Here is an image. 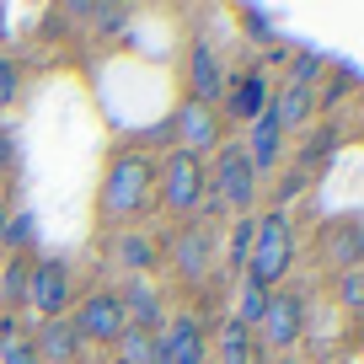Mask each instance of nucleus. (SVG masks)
<instances>
[{"instance_id": "obj_24", "label": "nucleus", "mask_w": 364, "mask_h": 364, "mask_svg": "<svg viewBox=\"0 0 364 364\" xmlns=\"http://www.w3.org/2000/svg\"><path fill=\"white\" fill-rule=\"evenodd\" d=\"M241 22H247V33L257 38V43L273 38V11H262V6H241Z\"/></svg>"}, {"instance_id": "obj_8", "label": "nucleus", "mask_w": 364, "mask_h": 364, "mask_svg": "<svg viewBox=\"0 0 364 364\" xmlns=\"http://www.w3.org/2000/svg\"><path fill=\"white\" fill-rule=\"evenodd\" d=\"M156 338H161V364H204V359H209L198 316H177V321H166Z\"/></svg>"}, {"instance_id": "obj_16", "label": "nucleus", "mask_w": 364, "mask_h": 364, "mask_svg": "<svg viewBox=\"0 0 364 364\" xmlns=\"http://www.w3.org/2000/svg\"><path fill=\"white\" fill-rule=\"evenodd\" d=\"M321 247L332 252V262H343V268L353 273V268H359V257H364V230L359 225H332Z\"/></svg>"}, {"instance_id": "obj_11", "label": "nucleus", "mask_w": 364, "mask_h": 364, "mask_svg": "<svg viewBox=\"0 0 364 364\" xmlns=\"http://www.w3.org/2000/svg\"><path fill=\"white\" fill-rule=\"evenodd\" d=\"M247 161H252V171H273L279 161H284V129L273 124V113L252 118V145H247Z\"/></svg>"}, {"instance_id": "obj_21", "label": "nucleus", "mask_w": 364, "mask_h": 364, "mask_svg": "<svg viewBox=\"0 0 364 364\" xmlns=\"http://www.w3.org/2000/svg\"><path fill=\"white\" fill-rule=\"evenodd\" d=\"M0 364H38L33 338H22L16 327H6V332H0Z\"/></svg>"}, {"instance_id": "obj_33", "label": "nucleus", "mask_w": 364, "mask_h": 364, "mask_svg": "<svg viewBox=\"0 0 364 364\" xmlns=\"http://www.w3.org/2000/svg\"><path fill=\"white\" fill-rule=\"evenodd\" d=\"M359 364H364V359H359Z\"/></svg>"}, {"instance_id": "obj_28", "label": "nucleus", "mask_w": 364, "mask_h": 364, "mask_svg": "<svg viewBox=\"0 0 364 364\" xmlns=\"http://www.w3.org/2000/svg\"><path fill=\"white\" fill-rule=\"evenodd\" d=\"M6 241H11V247H27V241H33V220H16V225H6Z\"/></svg>"}, {"instance_id": "obj_18", "label": "nucleus", "mask_w": 364, "mask_h": 364, "mask_svg": "<svg viewBox=\"0 0 364 364\" xmlns=\"http://www.w3.org/2000/svg\"><path fill=\"white\" fill-rule=\"evenodd\" d=\"M177 268H182V279H204V268H209V241L198 236V230L177 236Z\"/></svg>"}, {"instance_id": "obj_7", "label": "nucleus", "mask_w": 364, "mask_h": 364, "mask_svg": "<svg viewBox=\"0 0 364 364\" xmlns=\"http://www.w3.org/2000/svg\"><path fill=\"white\" fill-rule=\"evenodd\" d=\"M27 300H33V306L43 311L48 321L65 316V306H70V268H65L59 257L38 262V268L27 273Z\"/></svg>"}, {"instance_id": "obj_1", "label": "nucleus", "mask_w": 364, "mask_h": 364, "mask_svg": "<svg viewBox=\"0 0 364 364\" xmlns=\"http://www.w3.org/2000/svg\"><path fill=\"white\" fill-rule=\"evenodd\" d=\"M156 156H145V150H124V156H113V166H107L102 177V209L107 215H134V209H145V198L156 193Z\"/></svg>"}, {"instance_id": "obj_29", "label": "nucleus", "mask_w": 364, "mask_h": 364, "mask_svg": "<svg viewBox=\"0 0 364 364\" xmlns=\"http://www.w3.org/2000/svg\"><path fill=\"white\" fill-rule=\"evenodd\" d=\"M22 279H27V268L16 262V268H11V279H6V295H11V300H22V295H27V284H22Z\"/></svg>"}, {"instance_id": "obj_31", "label": "nucleus", "mask_w": 364, "mask_h": 364, "mask_svg": "<svg viewBox=\"0 0 364 364\" xmlns=\"http://www.w3.org/2000/svg\"><path fill=\"white\" fill-rule=\"evenodd\" d=\"M0 22H6V6H0ZM0 33H6V27H0Z\"/></svg>"}, {"instance_id": "obj_12", "label": "nucleus", "mask_w": 364, "mask_h": 364, "mask_svg": "<svg viewBox=\"0 0 364 364\" xmlns=\"http://www.w3.org/2000/svg\"><path fill=\"white\" fill-rule=\"evenodd\" d=\"M118 300H124L129 327H139V332H156L161 327V300H156V289H150V279H129V289Z\"/></svg>"}, {"instance_id": "obj_15", "label": "nucleus", "mask_w": 364, "mask_h": 364, "mask_svg": "<svg viewBox=\"0 0 364 364\" xmlns=\"http://www.w3.org/2000/svg\"><path fill=\"white\" fill-rule=\"evenodd\" d=\"M188 75H193V91H198L193 102H204V107L215 102V97H220V86H225V80H220V59L209 54L204 43H198V48H193V59H188Z\"/></svg>"}, {"instance_id": "obj_23", "label": "nucleus", "mask_w": 364, "mask_h": 364, "mask_svg": "<svg viewBox=\"0 0 364 364\" xmlns=\"http://www.w3.org/2000/svg\"><path fill=\"white\" fill-rule=\"evenodd\" d=\"M118 257H124L129 268H150V262H156V247H150L145 236H124V247H118Z\"/></svg>"}, {"instance_id": "obj_32", "label": "nucleus", "mask_w": 364, "mask_h": 364, "mask_svg": "<svg viewBox=\"0 0 364 364\" xmlns=\"http://www.w3.org/2000/svg\"><path fill=\"white\" fill-rule=\"evenodd\" d=\"M113 364H118V359H113Z\"/></svg>"}, {"instance_id": "obj_13", "label": "nucleus", "mask_w": 364, "mask_h": 364, "mask_svg": "<svg viewBox=\"0 0 364 364\" xmlns=\"http://www.w3.org/2000/svg\"><path fill=\"white\" fill-rule=\"evenodd\" d=\"M311 107H316V97H311V86H284L279 97H268V113L279 129H300L311 124Z\"/></svg>"}, {"instance_id": "obj_25", "label": "nucleus", "mask_w": 364, "mask_h": 364, "mask_svg": "<svg viewBox=\"0 0 364 364\" xmlns=\"http://www.w3.org/2000/svg\"><path fill=\"white\" fill-rule=\"evenodd\" d=\"M338 300L348 311H364V273L353 268V273H343V284H338Z\"/></svg>"}, {"instance_id": "obj_14", "label": "nucleus", "mask_w": 364, "mask_h": 364, "mask_svg": "<svg viewBox=\"0 0 364 364\" xmlns=\"http://www.w3.org/2000/svg\"><path fill=\"white\" fill-rule=\"evenodd\" d=\"M230 113H236L241 124L268 113V86H262V75H241L236 86H230Z\"/></svg>"}, {"instance_id": "obj_4", "label": "nucleus", "mask_w": 364, "mask_h": 364, "mask_svg": "<svg viewBox=\"0 0 364 364\" xmlns=\"http://www.w3.org/2000/svg\"><path fill=\"white\" fill-rule=\"evenodd\" d=\"M215 193H220V204L236 209V215H247V204L257 198V171H252V161H247V150H241V145H225V150H220Z\"/></svg>"}, {"instance_id": "obj_2", "label": "nucleus", "mask_w": 364, "mask_h": 364, "mask_svg": "<svg viewBox=\"0 0 364 364\" xmlns=\"http://www.w3.org/2000/svg\"><path fill=\"white\" fill-rule=\"evenodd\" d=\"M289 257H295V230H289V215L284 209H268V215L257 220V236H252V257H247V279L257 289H268L284 279Z\"/></svg>"}, {"instance_id": "obj_19", "label": "nucleus", "mask_w": 364, "mask_h": 364, "mask_svg": "<svg viewBox=\"0 0 364 364\" xmlns=\"http://www.w3.org/2000/svg\"><path fill=\"white\" fill-rule=\"evenodd\" d=\"M262 306H268V289H257V284H252V279H241V300H236V321H241V327H257V321H262Z\"/></svg>"}, {"instance_id": "obj_20", "label": "nucleus", "mask_w": 364, "mask_h": 364, "mask_svg": "<svg viewBox=\"0 0 364 364\" xmlns=\"http://www.w3.org/2000/svg\"><path fill=\"white\" fill-rule=\"evenodd\" d=\"M247 348H252V332L241 321H225V332H220V364H247Z\"/></svg>"}, {"instance_id": "obj_5", "label": "nucleus", "mask_w": 364, "mask_h": 364, "mask_svg": "<svg viewBox=\"0 0 364 364\" xmlns=\"http://www.w3.org/2000/svg\"><path fill=\"white\" fill-rule=\"evenodd\" d=\"M257 338L268 343V348H295V343L306 338V306H300V295H289V289L284 295H268Z\"/></svg>"}, {"instance_id": "obj_9", "label": "nucleus", "mask_w": 364, "mask_h": 364, "mask_svg": "<svg viewBox=\"0 0 364 364\" xmlns=\"http://www.w3.org/2000/svg\"><path fill=\"white\" fill-rule=\"evenodd\" d=\"M177 150H188V156H204V150H220V118L215 107L204 102H182L177 107Z\"/></svg>"}, {"instance_id": "obj_26", "label": "nucleus", "mask_w": 364, "mask_h": 364, "mask_svg": "<svg viewBox=\"0 0 364 364\" xmlns=\"http://www.w3.org/2000/svg\"><path fill=\"white\" fill-rule=\"evenodd\" d=\"M316 70H321L316 54H295V70H289L295 80H289V86H311V75H316Z\"/></svg>"}, {"instance_id": "obj_27", "label": "nucleus", "mask_w": 364, "mask_h": 364, "mask_svg": "<svg viewBox=\"0 0 364 364\" xmlns=\"http://www.w3.org/2000/svg\"><path fill=\"white\" fill-rule=\"evenodd\" d=\"M11 97H16V65H11V59H0V107L11 102Z\"/></svg>"}, {"instance_id": "obj_6", "label": "nucleus", "mask_w": 364, "mask_h": 364, "mask_svg": "<svg viewBox=\"0 0 364 364\" xmlns=\"http://www.w3.org/2000/svg\"><path fill=\"white\" fill-rule=\"evenodd\" d=\"M75 332H80V343H107V348H113V343L129 332L124 300L118 295H91L86 306L75 311Z\"/></svg>"}, {"instance_id": "obj_3", "label": "nucleus", "mask_w": 364, "mask_h": 364, "mask_svg": "<svg viewBox=\"0 0 364 364\" xmlns=\"http://www.w3.org/2000/svg\"><path fill=\"white\" fill-rule=\"evenodd\" d=\"M161 198H166L171 215H193L198 204H204V161L188 156V150H171L166 161H161Z\"/></svg>"}, {"instance_id": "obj_10", "label": "nucleus", "mask_w": 364, "mask_h": 364, "mask_svg": "<svg viewBox=\"0 0 364 364\" xmlns=\"http://www.w3.org/2000/svg\"><path fill=\"white\" fill-rule=\"evenodd\" d=\"M33 348H38V364H75V359H80V332H75V321H65V316L43 321V327H38V338H33Z\"/></svg>"}, {"instance_id": "obj_30", "label": "nucleus", "mask_w": 364, "mask_h": 364, "mask_svg": "<svg viewBox=\"0 0 364 364\" xmlns=\"http://www.w3.org/2000/svg\"><path fill=\"white\" fill-rule=\"evenodd\" d=\"M6 225H11V220H6V204H0V247H6Z\"/></svg>"}, {"instance_id": "obj_17", "label": "nucleus", "mask_w": 364, "mask_h": 364, "mask_svg": "<svg viewBox=\"0 0 364 364\" xmlns=\"http://www.w3.org/2000/svg\"><path fill=\"white\" fill-rule=\"evenodd\" d=\"M118 353H124L118 364H161V338H156V332L129 327L124 338H118Z\"/></svg>"}, {"instance_id": "obj_22", "label": "nucleus", "mask_w": 364, "mask_h": 364, "mask_svg": "<svg viewBox=\"0 0 364 364\" xmlns=\"http://www.w3.org/2000/svg\"><path fill=\"white\" fill-rule=\"evenodd\" d=\"M252 236H257V220L241 215V220H236V230H230V262H236V268H247V257H252Z\"/></svg>"}]
</instances>
